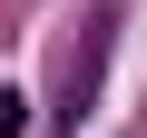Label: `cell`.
<instances>
[{
	"label": "cell",
	"instance_id": "cell-2",
	"mask_svg": "<svg viewBox=\"0 0 147 138\" xmlns=\"http://www.w3.org/2000/svg\"><path fill=\"white\" fill-rule=\"evenodd\" d=\"M20 128H30V99H20V89H0V138H20Z\"/></svg>",
	"mask_w": 147,
	"mask_h": 138
},
{
	"label": "cell",
	"instance_id": "cell-1",
	"mask_svg": "<svg viewBox=\"0 0 147 138\" xmlns=\"http://www.w3.org/2000/svg\"><path fill=\"white\" fill-rule=\"evenodd\" d=\"M108 49H118V10H98V20L79 30V49H69V69H59V128L88 118V99H98V79H108Z\"/></svg>",
	"mask_w": 147,
	"mask_h": 138
}]
</instances>
